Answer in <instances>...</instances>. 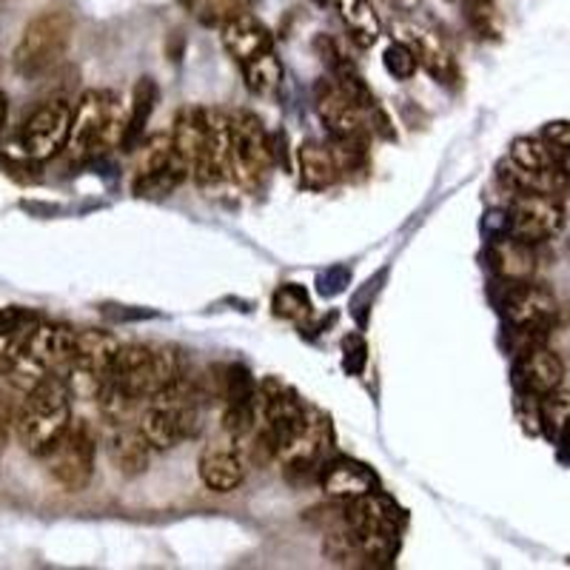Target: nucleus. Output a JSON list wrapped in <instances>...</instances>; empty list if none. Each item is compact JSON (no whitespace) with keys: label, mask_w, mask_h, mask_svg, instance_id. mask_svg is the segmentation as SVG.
<instances>
[{"label":"nucleus","mask_w":570,"mask_h":570,"mask_svg":"<svg viewBox=\"0 0 570 570\" xmlns=\"http://www.w3.org/2000/svg\"><path fill=\"white\" fill-rule=\"evenodd\" d=\"M231 178V120L220 109H203V149L191 180L200 186L223 183Z\"/></svg>","instance_id":"obj_16"},{"label":"nucleus","mask_w":570,"mask_h":570,"mask_svg":"<svg viewBox=\"0 0 570 570\" xmlns=\"http://www.w3.org/2000/svg\"><path fill=\"white\" fill-rule=\"evenodd\" d=\"M251 3H254V0H194V14L203 20V23L223 27L226 20L249 14Z\"/></svg>","instance_id":"obj_32"},{"label":"nucleus","mask_w":570,"mask_h":570,"mask_svg":"<svg viewBox=\"0 0 570 570\" xmlns=\"http://www.w3.org/2000/svg\"><path fill=\"white\" fill-rule=\"evenodd\" d=\"M320 468L322 491H326L328 499L340 502V506L380 491V479H377V473L371 471V468L362 466V462H354V459H326Z\"/></svg>","instance_id":"obj_19"},{"label":"nucleus","mask_w":570,"mask_h":570,"mask_svg":"<svg viewBox=\"0 0 570 570\" xmlns=\"http://www.w3.org/2000/svg\"><path fill=\"white\" fill-rule=\"evenodd\" d=\"M317 114H320L322 126L328 129L331 140H354V143H366L368 131L374 126L377 103L366 106L357 103L354 98H348L334 80L317 89Z\"/></svg>","instance_id":"obj_12"},{"label":"nucleus","mask_w":570,"mask_h":570,"mask_svg":"<svg viewBox=\"0 0 570 570\" xmlns=\"http://www.w3.org/2000/svg\"><path fill=\"white\" fill-rule=\"evenodd\" d=\"M542 140L548 146H553V149L570 151V120H551V123H544Z\"/></svg>","instance_id":"obj_36"},{"label":"nucleus","mask_w":570,"mask_h":570,"mask_svg":"<svg viewBox=\"0 0 570 570\" xmlns=\"http://www.w3.org/2000/svg\"><path fill=\"white\" fill-rule=\"evenodd\" d=\"M231 120V174L246 186H260L271 171V140L254 112L237 109Z\"/></svg>","instance_id":"obj_10"},{"label":"nucleus","mask_w":570,"mask_h":570,"mask_svg":"<svg viewBox=\"0 0 570 570\" xmlns=\"http://www.w3.org/2000/svg\"><path fill=\"white\" fill-rule=\"evenodd\" d=\"M40 459L47 462L54 486L69 493L86 491L94 477V462H98V433L89 422L72 420Z\"/></svg>","instance_id":"obj_7"},{"label":"nucleus","mask_w":570,"mask_h":570,"mask_svg":"<svg viewBox=\"0 0 570 570\" xmlns=\"http://www.w3.org/2000/svg\"><path fill=\"white\" fill-rule=\"evenodd\" d=\"M138 428L154 451H171L189 440L200 428V406H197V397L186 377L146 400V408L138 417Z\"/></svg>","instance_id":"obj_4"},{"label":"nucleus","mask_w":570,"mask_h":570,"mask_svg":"<svg viewBox=\"0 0 570 570\" xmlns=\"http://www.w3.org/2000/svg\"><path fill=\"white\" fill-rule=\"evenodd\" d=\"M297 166H300V180L306 189L326 191L328 186H334L340 178V160H337L334 149L320 140H306L297 154Z\"/></svg>","instance_id":"obj_24"},{"label":"nucleus","mask_w":570,"mask_h":570,"mask_svg":"<svg viewBox=\"0 0 570 570\" xmlns=\"http://www.w3.org/2000/svg\"><path fill=\"white\" fill-rule=\"evenodd\" d=\"M7 118H9V98L0 92V131H3V126H7Z\"/></svg>","instance_id":"obj_37"},{"label":"nucleus","mask_w":570,"mask_h":570,"mask_svg":"<svg viewBox=\"0 0 570 570\" xmlns=\"http://www.w3.org/2000/svg\"><path fill=\"white\" fill-rule=\"evenodd\" d=\"M337 431L334 422L320 408L309 406L302 413L300 426L294 428L289 440L282 442L280 451L274 453V459L286 468H311L322 466L328 459V453L334 451Z\"/></svg>","instance_id":"obj_14"},{"label":"nucleus","mask_w":570,"mask_h":570,"mask_svg":"<svg viewBox=\"0 0 570 570\" xmlns=\"http://www.w3.org/2000/svg\"><path fill=\"white\" fill-rule=\"evenodd\" d=\"M189 178L191 171L174 154L169 134H151L140 143L134 160V194L146 200H163Z\"/></svg>","instance_id":"obj_9"},{"label":"nucleus","mask_w":570,"mask_h":570,"mask_svg":"<svg viewBox=\"0 0 570 570\" xmlns=\"http://www.w3.org/2000/svg\"><path fill=\"white\" fill-rule=\"evenodd\" d=\"M171 149L183 160V166L189 171H194L197 158H200V149H203V109H183L174 120V129L169 131Z\"/></svg>","instance_id":"obj_26"},{"label":"nucleus","mask_w":570,"mask_h":570,"mask_svg":"<svg viewBox=\"0 0 570 570\" xmlns=\"http://www.w3.org/2000/svg\"><path fill=\"white\" fill-rule=\"evenodd\" d=\"M183 377L186 362L178 348L131 342V346H120L112 374L100 391L98 402L112 422L126 420V413L138 402L151 400L154 393L166 391Z\"/></svg>","instance_id":"obj_1"},{"label":"nucleus","mask_w":570,"mask_h":570,"mask_svg":"<svg viewBox=\"0 0 570 570\" xmlns=\"http://www.w3.org/2000/svg\"><path fill=\"white\" fill-rule=\"evenodd\" d=\"M393 38L406 43L413 52L417 63L426 66L428 74L440 80V83H451L457 78V63H453V52L448 49L446 38L433 29L422 27V23H413V20H406V23H397L393 27Z\"/></svg>","instance_id":"obj_17"},{"label":"nucleus","mask_w":570,"mask_h":570,"mask_svg":"<svg viewBox=\"0 0 570 570\" xmlns=\"http://www.w3.org/2000/svg\"><path fill=\"white\" fill-rule=\"evenodd\" d=\"M491 269L502 282H528L537 274V246L517 237H499L491 246Z\"/></svg>","instance_id":"obj_23"},{"label":"nucleus","mask_w":570,"mask_h":570,"mask_svg":"<svg viewBox=\"0 0 570 570\" xmlns=\"http://www.w3.org/2000/svg\"><path fill=\"white\" fill-rule=\"evenodd\" d=\"M109 453H112V462L123 477H138L149 468L154 448L146 442L138 426H129V420H114L109 428Z\"/></svg>","instance_id":"obj_21"},{"label":"nucleus","mask_w":570,"mask_h":570,"mask_svg":"<svg viewBox=\"0 0 570 570\" xmlns=\"http://www.w3.org/2000/svg\"><path fill=\"white\" fill-rule=\"evenodd\" d=\"M311 297L309 291L302 289V286H282L280 291L274 294V311L277 317L289 322H302L311 317Z\"/></svg>","instance_id":"obj_31"},{"label":"nucleus","mask_w":570,"mask_h":570,"mask_svg":"<svg viewBox=\"0 0 570 570\" xmlns=\"http://www.w3.org/2000/svg\"><path fill=\"white\" fill-rule=\"evenodd\" d=\"M72 422V391L63 377H47L38 386L23 391L18 408L14 437L23 451L32 457H43L58 442L60 433Z\"/></svg>","instance_id":"obj_2"},{"label":"nucleus","mask_w":570,"mask_h":570,"mask_svg":"<svg viewBox=\"0 0 570 570\" xmlns=\"http://www.w3.org/2000/svg\"><path fill=\"white\" fill-rule=\"evenodd\" d=\"M517 386L524 397H544L564 382L562 357L544 342H533L522 351L517 362Z\"/></svg>","instance_id":"obj_18"},{"label":"nucleus","mask_w":570,"mask_h":570,"mask_svg":"<svg viewBox=\"0 0 570 570\" xmlns=\"http://www.w3.org/2000/svg\"><path fill=\"white\" fill-rule=\"evenodd\" d=\"M382 63H386L388 74L397 80H408L417 74V69H420V63H417V58H413L411 49L406 47V43H400V40H393L391 47L386 49V54H382Z\"/></svg>","instance_id":"obj_34"},{"label":"nucleus","mask_w":570,"mask_h":570,"mask_svg":"<svg viewBox=\"0 0 570 570\" xmlns=\"http://www.w3.org/2000/svg\"><path fill=\"white\" fill-rule=\"evenodd\" d=\"M200 479L214 493H234L246 482V466L240 453L229 446H209L200 453Z\"/></svg>","instance_id":"obj_22"},{"label":"nucleus","mask_w":570,"mask_h":570,"mask_svg":"<svg viewBox=\"0 0 570 570\" xmlns=\"http://www.w3.org/2000/svg\"><path fill=\"white\" fill-rule=\"evenodd\" d=\"M118 351V337L103 331V328H83V331H78L72 366H69L63 377L72 397L98 400L103 386L109 382V374H112Z\"/></svg>","instance_id":"obj_8"},{"label":"nucleus","mask_w":570,"mask_h":570,"mask_svg":"<svg viewBox=\"0 0 570 570\" xmlns=\"http://www.w3.org/2000/svg\"><path fill=\"white\" fill-rule=\"evenodd\" d=\"M18 388H0V451L12 440L14 426H18Z\"/></svg>","instance_id":"obj_35"},{"label":"nucleus","mask_w":570,"mask_h":570,"mask_svg":"<svg viewBox=\"0 0 570 570\" xmlns=\"http://www.w3.org/2000/svg\"><path fill=\"white\" fill-rule=\"evenodd\" d=\"M508 291L502 297V314L522 334H539L551 326L559 314V302L551 289L539 282H506Z\"/></svg>","instance_id":"obj_15"},{"label":"nucleus","mask_w":570,"mask_h":570,"mask_svg":"<svg viewBox=\"0 0 570 570\" xmlns=\"http://www.w3.org/2000/svg\"><path fill=\"white\" fill-rule=\"evenodd\" d=\"M342 528L366 564H388L400 548L402 511L380 491L342 506Z\"/></svg>","instance_id":"obj_3"},{"label":"nucleus","mask_w":570,"mask_h":570,"mask_svg":"<svg viewBox=\"0 0 570 570\" xmlns=\"http://www.w3.org/2000/svg\"><path fill=\"white\" fill-rule=\"evenodd\" d=\"M513 166L524 171H551L553 169V149L542 138H517L508 154Z\"/></svg>","instance_id":"obj_30"},{"label":"nucleus","mask_w":570,"mask_h":570,"mask_svg":"<svg viewBox=\"0 0 570 570\" xmlns=\"http://www.w3.org/2000/svg\"><path fill=\"white\" fill-rule=\"evenodd\" d=\"M564 203L553 194L519 191L508 211V234L528 246H542L564 229Z\"/></svg>","instance_id":"obj_11"},{"label":"nucleus","mask_w":570,"mask_h":570,"mask_svg":"<svg viewBox=\"0 0 570 570\" xmlns=\"http://www.w3.org/2000/svg\"><path fill=\"white\" fill-rule=\"evenodd\" d=\"M154 89H151L149 83H140L138 92H134V103L129 106V120H126V131H123V143H134V140L140 138V131H143V123L146 118H149V112L154 109Z\"/></svg>","instance_id":"obj_33"},{"label":"nucleus","mask_w":570,"mask_h":570,"mask_svg":"<svg viewBox=\"0 0 570 570\" xmlns=\"http://www.w3.org/2000/svg\"><path fill=\"white\" fill-rule=\"evenodd\" d=\"M126 120L120 118V100L106 89H89L80 94L72 112V134L69 146L74 158H92L98 151H109L118 140H123Z\"/></svg>","instance_id":"obj_6"},{"label":"nucleus","mask_w":570,"mask_h":570,"mask_svg":"<svg viewBox=\"0 0 570 570\" xmlns=\"http://www.w3.org/2000/svg\"><path fill=\"white\" fill-rule=\"evenodd\" d=\"M539 433L551 440H564L570 433V388L559 386L539 397Z\"/></svg>","instance_id":"obj_28"},{"label":"nucleus","mask_w":570,"mask_h":570,"mask_svg":"<svg viewBox=\"0 0 570 570\" xmlns=\"http://www.w3.org/2000/svg\"><path fill=\"white\" fill-rule=\"evenodd\" d=\"M74 106L69 100H47L38 106L20 131V146L32 160H52L69 146Z\"/></svg>","instance_id":"obj_13"},{"label":"nucleus","mask_w":570,"mask_h":570,"mask_svg":"<svg viewBox=\"0 0 570 570\" xmlns=\"http://www.w3.org/2000/svg\"><path fill=\"white\" fill-rule=\"evenodd\" d=\"M243 78L249 92L257 98H271V94L280 92L282 80H286V66H282L280 54L274 49L257 54L249 63H243Z\"/></svg>","instance_id":"obj_27"},{"label":"nucleus","mask_w":570,"mask_h":570,"mask_svg":"<svg viewBox=\"0 0 570 570\" xmlns=\"http://www.w3.org/2000/svg\"><path fill=\"white\" fill-rule=\"evenodd\" d=\"M337 18L360 49H371L382 34V20L371 0H331Z\"/></svg>","instance_id":"obj_25"},{"label":"nucleus","mask_w":570,"mask_h":570,"mask_svg":"<svg viewBox=\"0 0 570 570\" xmlns=\"http://www.w3.org/2000/svg\"><path fill=\"white\" fill-rule=\"evenodd\" d=\"M74 20L63 9H47L27 23L12 52V66L20 78L34 80L52 72L72 43Z\"/></svg>","instance_id":"obj_5"},{"label":"nucleus","mask_w":570,"mask_h":570,"mask_svg":"<svg viewBox=\"0 0 570 570\" xmlns=\"http://www.w3.org/2000/svg\"><path fill=\"white\" fill-rule=\"evenodd\" d=\"M220 43H223V49L237 63L243 66L251 58H257V54L274 49V34H271V29L266 23H260L249 12L240 14V18L226 20L223 27H220Z\"/></svg>","instance_id":"obj_20"},{"label":"nucleus","mask_w":570,"mask_h":570,"mask_svg":"<svg viewBox=\"0 0 570 570\" xmlns=\"http://www.w3.org/2000/svg\"><path fill=\"white\" fill-rule=\"evenodd\" d=\"M40 317L29 309H20V306H9V309H0V368L7 362L9 351L14 348V342L27 334L29 328L38 322Z\"/></svg>","instance_id":"obj_29"}]
</instances>
